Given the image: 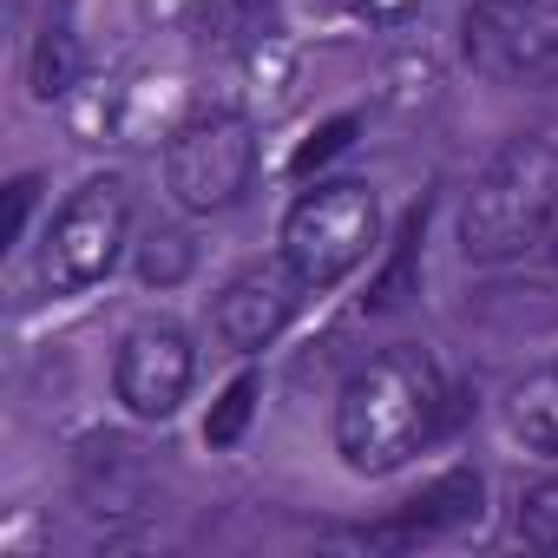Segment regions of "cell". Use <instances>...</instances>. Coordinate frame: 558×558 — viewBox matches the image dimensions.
I'll use <instances>...</instances> for the list:
<instances>
[{"mask_svg": "<svg viewBox=\"0 0 558 558\" xmlns=\"http://www.w3.org/2000/svg\"><path fill=\"white\" fill-rule=\"evenodd\" d=\"M447 421V381L427 349H381L368 355L336 395V453L349 473H395L408 466Z\"/></svg>", "mask_w": 558, "mask_h": 558, "instance_id": "cell-1", "label": "cell"}, {"mask_svg": "<svg viewBox=\"0 0 558 558\" xmlns=\"http://www.w3.org/2000/svg\"><path fill=\"white\" fill-rule=\"evenodd\" d=\"M558 223V145L538 132L506 138L460 204V250L473 263H512Z\"/></svg>", "mask_w": 558, "mask_h": 558, "instance_id": "cell-2", "label": "cell"}, {"mask_svg": "<svg viewBox=\"0 0 558 558\" xmlns=\"http://www.w3.org/2000/svg\"><path fill=\"white\" fill-rule=\"evenodd\" d=\"M375 236H381V204L362 178H323L283 217V256L310 290H336L342 276H355Z\"/></svg>", "mask_w": 558, "mask_h": 558, "instance_id": "cell-3", "label": "cell"}, {"mask_svg": "<svg viewBox=\"0 0 558 558\" xmlns=\"http://www.w3.org/2000/svg\"><path fill=\"white\" fill-rule=\"evenodd\" d=\"M256 184V125L243 112H197L165 145V191L191 217H217L243 204Z\"/></svg>", "mask_w": 558, "mask_h": 558, "instance_id": "cell-4", "label": "cell"}, {"mask_svg": "<svg viewBox=\"0 0 558 558\" xmlns=\"http://www.w3.org/2000/svg\"><path fill=\"white\" fill-rule=\"evenodd\" d=\"M125 223H132L125 184L119 178H86L60 204V217L40 243V290L47 296H80V290L106 283L119 250H125Z\"/></svg>", "mask_w": 558, "mask_h": 558, "instance_id": "cell-5", "label": "cell"}, {"mask_svg": "<svg viewBox=\"0 0 558 558\" xmlns=\"http://www.w3.org/2000/svg\"><path fill=\"white\" fill-rule=\"evenodd\" d=\"M460 47L493 86H551L558 80V0H473Z\"/></svg>", "mask_w": 558, "mask_h": 558, "instance_id": "cell-6", "label": "cell"}, {"mask_svg": "<svg viewBox=\"0 0 558 558\" xmlns=\"http://www.w3.org/2000/svg\"><path fill=\"white\" fill-rule=\"evenodd\" d=\"M191 375H197V349L178 323L132 329L112 362V388H119L125 414H138V421H171L191 395Z\"/></svg>", "mask_w": 558, "mask_h": 558, "instance_id": "cell-7", "label": "cell"}, {"mask_svg": "<svg viewBox=\"0 0 558 558\" xmlns=\"http://www.w3.org/2000/svg\"><path fill=\"white\" fill-rule=\"evenodd\" d=\"M303 296H310V283L296 276L290 256H283V263H250L236 283L217 296V336H223L230 349L256 355V349H269L276 336L296 323Z\"/></svg>", "mask_w": 558, "mask_h": 558, "instance_id": "cell-8", "label": "cell"}, {"mask_svg": "<svg viewBox=\"0 0 558 558\" xmlns=\"http://www.w3.org/2000/svg\"><path fill=\"white\" fill-rule=\"evenodd\" d=\"M480 473H447V480H434L421 499H408V512L395 519V525H381L375 532V545H414V538H440V532H460V525H473L480 519Z\"/></svg>", "mask_w": 558, "mask_h": 558, "instance_id": "cell-9", "label": "cell"}, {"mask_svg": "<svg viewBox=\"0 0 558 558\" xmlns=\"http://www.w3.org/2000/svg\"><path fill=\"white\" fill-rule=\"evenodd\" d=\"M506 427H512L532 453L558 460V362L532 368V375L506 395Z\"/></svg>", "mask_w": 558, "mask_h": 558, "instance_id": "cell-10", "label": "cell"}, {"mask_svg": "<svg viewBox=\"0 0 558 558\" xmlns=\"http://www.w3.org/2000/svg\"><path fill=\"white\" fill-rule=\"evenodd\" d=\"M73 80H80V40L66 27H47L34 47V93L60 99V93H73Z\"/></svg>", "mask_w": 558, "mask_h": 558, "instance_id": "cell-11", "label": "cell"}, {"mask_svg": "<svg viewBox=\"0 0 558 558\" xmlns=\"http://www.w3.org/2000/svg\"><path fill=\"white\" fill-rule=\"evenodd\" d=\"M256 395H263V381H256V375H236V381L217 395V408H210V421H204V440H210V447H236L243 427H250V414H256Z\"/></svg>", "mask_w": 558, "mask_h": 558, "instance_id": "cell-12", "label": "cell"}, {"mask_svg": "<svg viewBox=\"0 0 558 558\" xmlns=\"http://www.w3.org/2000/svg\"><path fill=\"white\" fill-rule=\"evenodd\" d=\"M519 538L538 551H558V480H538L519 493Z\"/></svg>", "mask_w": 558, "mask_h": 558, "instance_id": "cell-13", "label": "cell"}, {"mask_svg": "<svg viewBox=\"0 0 558 558\" xmlns=\"http://www.w3.org/2000/svg\"><path fill=\"white\" fill-rule=\"evenodd\" d=\"M184 269H191V243L178 230H151L145 250H138V276L158 283V290H171V283H184Z\"/></svg>", "mask_w": 558, "mask_h": 558, "instance_id": "cell-14", "label": "cell"}, {"mask_svg": "<svg viewBox=\"0 0 558 558\" xmlns=\"http://www.w3.org/2000/svg\"><path fill=\"white\" fill-rule=\"evenodd\" d=\"M414 243H421V210H414V217H408V230H401V256H395V269L381 276L375 310H395V303H401V290H408V269H414Z\"/></svg>", "mask_w": 558, "mask_h": 558, "instance_id": "cell-15", "label": "cell"}, {"mask_svg": "<svg viewBox=\"0 0 558 558\" xmlns=\"http://www.w3.org/2000/svg\"><path fill=\"white\" fill-rule=\"evenodd\" d=\"M349 138H355V119H336V125H323V132H316V138H310V145L296 151V171L310 178V171H316L323 158H336V151H342Z\"/></svg>", "mask_w": 558, "mask_h": 558, "instance_id": "cell-16", "label": "cell"}, {"mask_svg": "<svg viewBox=\"0 0 558 558\" xmlns=\"http://www.w3.org/2000/svg\"><path fill=\"white\" fill-rule=\"evenodd\" d=\"M269 8V0H204V34H217V40H236V21L230 14H263Z\"/></svg>", "mask_w": 558, "mask_h": 558, "instance_id": "cell-17", "label": "cell"}, {"mask_svg": "<svg viewBox=\"0 0 558 558\" xmlns=\"http://www.w3.org/2000/svg\"><path fill=\"white\" fill-rule=\"evenodd\" d=\"M27 210H34V178H14V191H8V243H21Z\"/></svg>", "mask_w": 558, "mask_h": 558, "instance_id": "cell-18", "label": "cell"}, {"mask_svg": "<svg viewBox=\"0 0 558 558\" xmlns=\"http://www.w3.org/2000/svg\"><path fill=\"white\" fill-rule=\"evenodd\" d=\"M355 8H362L368 21H381V27H388V21H408V14L421 8V0H355Z\"/></svg>", "mask_w": 558, "mask_h": 558, "instance_id": "cell-19", "label": "cell"}]
</instances>
